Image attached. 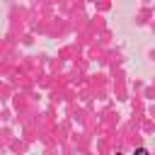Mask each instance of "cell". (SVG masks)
<instances>
[{"instance_id":"6da1fadb","label":"cell","mask_w":155,"mask_h":155,"mask_svg":"<svg viewBox=\"0 0 155 155\" xmlns=\"http://www.w3.org/2000/svg\"><path fill=\"white\" fill-rule=\"evenodd\" d=\"M133 155H150V153H148V148H138V150H133Z\"/></svg>"}]
</instances>
